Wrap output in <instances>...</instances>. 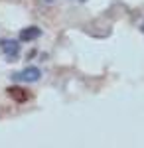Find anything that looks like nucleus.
<instances>
[{"instance_id": "7", "label": "nucleus", "mask_w": 144, "mask_h": 148, "mask_svg": "<svg viewBox=\"0 0 144 148\" xmlns=\"http://www.w3.org/2000/svg\"><path fill=\"white\" fill-rule=\"evenodd\" d=\"M142 30H144V24H142Z\"/></svg>"}, {"instance_id": "1", "label": "nucleus", "mask_w": 144, "mask_h": 148, "mask_svg": "<svg viewBox=\"0 0 144 148\" xmlns=\"http://www.w3.org/2000/svg\"><path fill=\"white\" fill-rule=\"evenodd\" d=\"M12 79L14 81H22V83H36V81L42 79V69L26 67V69H22V71H18V73H14Z\"/></svg>"}, {"instance_id": "6", "label": "nucleus", "mask_w": 144, "mask_h": 148, "mask_svg": "<svg viewBox=\"0 0 144 148\" xmlns=\"http://www.w3.org/2000/svg\"><path fill=\"white\" fill-rule=\"evenodd\" d=\"M73 2H85V0H73Z\"/></svg>"}, {"instance_id": "5", "label": "nucleus", "mask_w": 144, "mask_h": 148, "mask_svg": "<svg viewBox=\"0 0 144 148\" xmlns=\"http://www.w3.org/2000/svg\"><path fill=\"white\" fill-rule=\"evenodd\" d=\"M42 2H45V4H53L56 0H42Z\"/></svg>"}, {"instance_id": "2", "label": "nucleus", "mask_w": 144, "mask_h": 148, "mask_svg": "<svg viewBox=\"0 0 144 148\" xmlns=\"http://www.w3.org/2000/svg\"><path fill=\"white\" fill-rule=\"evenodd\" d=\"M0 49L8 59H16L20 53V46L16 40H0Z\"/></svg>"}, {"instance_id": "3", "label": "nucleus", "mask_w": 144, "mask_h": 148, "mask_svg": "<svg viewBox=\"0 0 144 148\" xmlns=\"http://www.w3.org/2000/svg\"><path fill=\"white\" fill-rule=\"evenodd\" d=\"M40 36H42V30L36 28V26H32V28H24L22 32H20V40H22V42H32V40L40 38Z\"/></svg>"}, {"instance_id": "4", "label": "nucleus", "mask_w": 144, "mask_h": 148, "mask_svg": "<svg viewBox=\"0 0 144 148\" xmlns=\"http://www.w3.org/2000/svg\"><path fill=\"white\" fill-rule=\"evenodd\" d=\"M8 93H10L12 99H18V101H26L30 95H24L26 91H22V89H8Z\"/></svg>"}]
</instances>
